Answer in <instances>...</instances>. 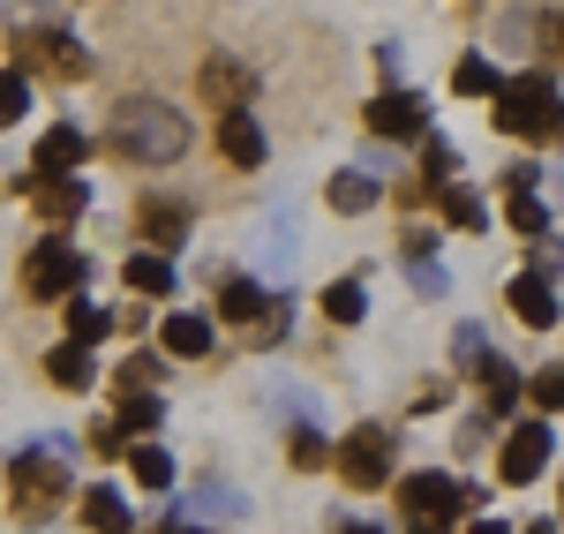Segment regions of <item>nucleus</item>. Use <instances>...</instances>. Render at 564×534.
Returning <instances> with one entry per match:
<instances>
[{"mask_svg":"<svg viewBox=\"0 0 564 534\" xmlns=\"http://www.w3.org/2000/svg\"><path fill=\"white\" fill-rule=\"evenodd\" d=\"M106 151L121 166H174L188 151V121H181L166 98H121L113 106V129H106Z\"/></svg>","mask_w":564,"mask_h":534,"instance_id":"obj_1","label":"nucleus"},{"mask_svg":"<svg viewBox=\"0 0 564 534\" xmlns=\"http://www.w3.org/2000/svg\"><path fill=\"white\" fill-rule=\"evenodd\" d=\"M497 135H527V143L564 135V98L542 68H527V76H512V84L497 90Z\"/></svg>","mask_w":564,"mask_h":534,"instance_id":"obj_2","label":"nucleus"},{"mask_svg":"<svg viewBox=\"0 0 564 534\" xmlns=\"http://www.w3.org/2000/svg\"><path fill=\"white\" fill-rule=\"evenodd\" d=\"M84 279H90V257L68 233H45V241L23 249V294H31V302H76Z\"/></svg>","mask_w":564,"mask_h":534,"instance_id":"obj_3","label":"nucleus"},{"mask_svg":"<svg viewBox=\"0 0 564 534\" xmlns=\"http://www.w3.org/2000/svg\"><path fill=\"white\" fill-rule=\"evenodd\" d=\"M8 482H15V520L23 527H45L61 512V497H68V467H53V451L31 445V451L8 459Z\"/></svg>","mask_w":564,"mask_h":534,"instance_id":"obj_4","label":"nucleus"},{"mask_svg":"<svg viewBox=\"0 0 564 534\" xmlns=\"http://www.w3.org/2000/svg\"><path fill=\"white\" fill-rule=\"evenodd\" d=\"M15 68L23 76H53V84H76V76H90V53L61 23H39V31L15 39Z\"/></svg>","mask_w":564,"mask_h":534,"instance_id":"obj_5","label":"nucleus"},{"mask_svg":"<svg viewBox=\"0 0 564 534\" xmlns=\"http://www.w3.org/2000/svg\"><path fill=\"white\" fill-rule=\"evenodd\" d=\"M399 520H406V534H452V520H459V482L452 475H406L399 482Z\"/></svg>","mask_w":564,"mask_h":534,"instance_id":"obj_6","label":"nucleus"},{"mask_svg":"<svg viewBox=\"0 0 564 534\" xmlns=\"http://www.w3.org/2000/svg\"><path fill=\"white\" fill-rule=\"evenodd\" d=\"M332 467H339V482H347V490H384V482H391V437H384V422L347 429L339 451H332Z\"/></svg>","mask_w":564,"mask_h":534,"instance_id":"obj_7","label":"nucleus"},{"mask_svg":"<svg viewBox=\"0 0 564 534\" xmlns=\"http://www.w3.org/2000/svg\"><path fill=\"white\" fill-rule=\"evenodd\" d=\"M196 90L218 106V121H226V113H249V98H257V68H249V61H234V53H204Z\"/></svg>","mask_w":564,"mask_h":534,"instance_id":"obj_8","label":"nucleus"},{"mask_svg":"<svg viewBox=\"0 0 564 534\" xmlns=\"http://www.w3.org/2000/svg\"><path fill=\"white\" fill-rule=\"evenodd\" d=\"M542 467H550V422H512V437L497 445V482L527 490Z\"/></svg>","mask_w":564,"mask_h":534,"instance_id":"obj_9","label":"nucleus"},{"mask_svg":"<svg viewBox=\"0 0 564 534\" xmlns=\"http://www.w3.org/2000/svg\"><path fill=\"white\" fill-rule=\"evenodd\" d=\"M369 121V135H384V143H430V106L414 98V90H377V106L361 113Z\"/></svg>","mask_w":564,"mask_h":534,"instance_id":"obj_10","label":"nucleus"},{"mask_svg":"<svg viewBox=\"0 0 564 534\" xmlns=\"http://www.w3.org/2000/svg\"><path fill=\"white\" fill-rule=\"evenodd\" d=\"M84 159H90V135L76 129V121H53V129L39 135V151H31V174L39 181H76Z\"/></svg>","mask_w":564,"mask_h":534,"instance_id":"obj_11","label":"nucleus"},{"mask_svg":"<svg viewBox=\"0 0 564 534\" xmlns=\"http://www.w3.org/2000/svg\"><path fill=\"white\" fill-rule=\"evenodd\" d=\"M15 188L31 196V211H39L45 226H68V219H84V211H90V188H84V174H76V181H39V174H23Z\"/></svg>","mask_w":564,"mask_h":534,"instance_id":"obj_12","label":"nucleus"},{"mask_svg":"<svg viewBox=\"0 0 564 534\" xmlns=\"http://www.w3.org/2000/svg\"><path fill=\"white\" fill-rule=\"evenodd\" d=\"M135 233L151 241V257H174L188 241V204H166V196H143L135 204Z\"/></svg>","mask_w":564,"mask_h":534,"instance_id":"obj_13","label":"nucleus"},{"mask_svg":"<svg viewBox=\"0 0 564 534\" xmlns=\"http://www.w3.org/2000/svg\"><path fill=\"white\" fill-rule=\"evenodd\" d=\"M505 302H512V316H520L527 331H550V324H557V294H550V279H542V271L505 279Z\"/></svg>","mask_w":564,"mask_h":534,"instance_id":"obj_14","label":"nucleus"},{"mask_svg":"<svg viewBox=\"0 0 564 534\" xmlns=\"http://www.w3.org/2000/svg\"><path fill=\"white\" fill-rule=\"evenodd\" d=\"M218 159L226 166H263V121L257 113H226L218 121Z\"/></svg>","mask_w":564,"mask_h":534,"instance_id":"obj_15","label":"nucleus"},{"mask_svg":"<svg viewBox=\"0 0 564 534\" xmlns=\"http://www.w3.org/2000/svg\"><path fill=\"white\" fill-rule=\"evenodd\" d=\"M45 384H61V392H90V384H98V355L76 347V339L53 347V355H45Z\"/></svg>","mask_w":564,"mask_h":534,"instance_id":"obj_16","label":"nucleus"},{"mask_svg":"<svg viewBox=\"0 0 564 534\" xmlns=\"http://www.w3.org/2000/svg\"><path fill=\"white\" fill-rule=\"evenodd\" d=\"M76 512H84L90 534H135L129 497H121V490H84V497H76Z\"/></svg>","mask_w":564,"mask_h":534,"instance_id":"obj_17","label":"nucleus"},{"mask_svg":"<svg viewBox=\"0 0 564 534\" xmlns=\"http://www.w3.org/2000/svg\"><path fill=\"white\" fill-rule=\"evenodd\" d=\"M212 316H166V324H159V347H166V355H181V361H196V355H212Z\"/></svg>","mask_w":564,"mask_h":534,"instance_id":"obj_18","label":"nucleus"},{"mask_svg":"<svg viewBox=\"0 0 564 534\" xmlns=\"http://www.w3.org/2000/svg\"><path fill=\"white\" fill-rule=\"evenodd\" d=\"M129 286H135V302H166V294H174V264L151 257V249H135L129 257Z\"/></svg>","mask_w":564,"mask_h":534,"instance_id":"obj_19","label":"nucleus"},{"mask_svg":"<svg viewBox=\"0 0 564 534\" xmlns=\"http://www.w3.org/2000/svg\"><path fill=\"white\" fill-rule=\"evenodd\" d=\"M218 316H234V324H263L271 302H263L257 279H226V286H218Z\"/></svg>","mask_w":564,"mask_h":534,"instance_id":"obj_20","label":"nucleus"},{"mask_svg":"<svg viewBox=\"0 0 564 534\" xmlns=\"http://www.w3.org/2000/svg\"><path fill=\"white\" fill-rule=\"evenodd\" d=\"M475 377H481V392H489V414L505 422V406H520V392H527L520 377H512V361H497V355H489V361L475 369Z\"/></svg>","mask_w":564,"mask_h":534,"instance_id":"obj_21","label":"nucleus"},{"mask_svg":"<svg viewBox=\"0 0 564 534\" xmlns=\"http://www.w3.org/2000/svg\"><path fill=\"white\" fill-rule=\"evenodd\" d=\"M159 414H166V406L151 400V392H129V400H121V414H113V429H121V437H135V445H151Z\"/></svg>","mask_w":564,"mask_h":534,"instance_id":"obj_22","label":"nucleus"},{"mask_svg":"<svg viewBox=\"0 0 564 534\" xmlns=\"http://www.w3.org/2000/svg\"><path fill=\"white\" fill-rule=\"evenodd\" d=\"M436 211H444V219L459 226V233H481V226H489V211H481V196H475V188H459V181H452V188L436 196Z\"/></svg>","mask_w":564,"mask_h":534,"instance_id":"obj_23","label":"nucleus"},{"mask_svg":"<svg viewBox=\"0 0 564 534\" xmlns=\"http://www.w3.org/2000/svg\"><path fill=\"white\" fill-rule=\"evenodd\" d=\"M129 475L143 482V490H174V459L159 445H129Z\"/></svg>","mask_w":564,"mask_h":534,"instance_id":"obj_24","label":"nucleus"},{"mask_svg":"<svg viewBox=\"0 0 564 534\" xmlns=\"http://www.w3.org/2000/svg\"><path fill=\"white\" fill-rule=\"evenodd\" d=\"M505 226H512L520 241H550V211H542L534 196H505Z\"/></svg>","mask_w":564,"mask_h":534,"instance_id":"obj_25","label":"nucleus"},{"mask_svg":"<svg viewBox=\"0 0 564 534\" xmlns=\"http://www.w3.org/2000/svg\"><path fill=\"white\" fill-rule=\"evenodd\" d=\"M452 174H459V151H452L444 135H430V143H422V181L444 196V188H452Z\"/></svg>","mask_w":564,"mask_h":534,"instance_id":"obj_26","label":"nucleus"},{"mask_svg":"<svg viewBox=\"0 0 564 534\" xmlns=\"http://www.w3.org/2000/svg\"><path fill=\"white\" fill-rule=\"evenodd\" d=\"M106 331H113V316H106V309H90L84 294H76V302H68V339H76V347H98Z\"/></svg>","mask_w":564,"mask_h":534,"instance_id":"obj_27","label":"nucleus"},{"mask_svg":"<svg viewBox=\"0 0 564 534\" xmlns=\"http://www.w3.org/2000/svg\"><path fill=\"white\" fill-rule=\"evenodd\" d=\"M361 316H369V302H361V286H354V279L324 286V324H361Z\"/></svg>","mask_w":564,"mask_h":534,"instance_id":"obj_28","label":"nucleus"},{"mask_svg":"<svg viewBox=\"0 0 564 534\" xmlns=\"http://www.w3.org/2000/svg\"><path fill=\"white\" fill-rule=\"evenodd\" d=\"M234 512H241L234 490H196L188 504H181V527H188V520H234Z\"/></svg>","mask_w":564,"mask_h":534,"instance_id":"obj_29","label":"nucleus"},{"mask_svg":"<svg viewBox=\"0 0 564 534\" xmlns=\"http://www.w3.org/2000/svg\"><path fill=\"white\" fill-rule=\"evenodd\" d=\"M23 106H31V76L23 68H0V129H15Z\"/></svg>","mask_w":564,"mask_h":534,"instance_id":"obj_30","label":"nucleus"},{"mask_svg":"<svg viewBox=\"0 0 564 534\" xmlns=\"http://www.w3.org/2000/svg\"><path fill=\"white\" fill-rule=\"evenodd\" d=\"M332 204H339V211H369V204H377V181L369 174H339L332 181Z\"/></svg>","mask_w":564,"mask_h":534,"instance_id":"obj_31","label":"nucleus"},{"mask_svg":"<svg viewBox=\"0 0 564 534\" xmlns=\"http://www.w3.org/2000/svg\"><path fill=\"white\" fill-rule=\"evenodd\" d=\"M452 84L467 90V98H497V90H505V76H497L489 61H459V76H452Z\"/></svg>","mask_w":564,"mask_h":534,"instance_id":"obj_32","label":"nucleus"},{"mask_svg":"<svg viewBox=\"0 0 564 534\" xmlns=\"http://www.w3.org/2000/svg\"><path fill=\"white\" fill-rule=\"evenodd\" d=\"M113 384H121V400H129V392H151V384H159V361L129 355V361H121V377H113Z\"/></svg>","mask_w":564,"mask_h":534,"instance_id":"obj_33","label":"nucleus"},{"mask_svg":"<svg viewBox=\"0 0 564 534\" xmlns=\"http://www.w3.org/2000/svg\"><path fill=\"white\" fill-rule=\"evenodd\" d=\"M452 355H459V369H481V361H489V339H481V324H459Z\"/></svg>","mask_w":564,"mask_h":534,"instance_id":"obj_34","label":"nucleus"},{"mask_svg":"<svg viewBox=\"0 0 564 534\" xmlns=\"http://www.w3.org/2000/svg\"><path fill=\"white\" fill-rule=\"evenodd\" d=\"M527 400H534V406H564V361H550V369L527 384Z\"/></svg>","mask_w":564,"mask_h":534,"instance_id":"obj_35","label":"nucleus"},{"mask_svg":"<svg viewBox=\"0 0 564 534\" xmlns=\"http://www.w3.org/2000/svg\"><path fill=\"white\" fill-rule=\"evenodd\" d=\"M294 459H302V467H324L332 451H324V437H316V429H294Z\"/></svg>","mask_w":564,"mask_h":534,"instance_id":"obj_36","label":"nucleus"},{"mask_svg":"<svg viewBox=\"0 0 564 534\" xmlns=\"http://www.w3.org/2000/svg\"><path fill=\"white\" fill-rule=\"evenodd\" d=\"M414 286H422V294H444V286H452V279H444V271H436L430 257H422V249H414Z\"/></svg>","mask_w":564,"mask_h":534,"instance_id":"obj_37","label":"nucleus"},{"mask_svg":"<svg viewBox=\"0 0 564 534\" xmlns=\"http://www.w3.org/2000/svg\"><path fill=\"white\" fill-rule=\"evenodd\" d=\"M339 534H384V527H369V520H339Z\"/></svg>","mask_w":564,"mask_h":534,"instance_id":"obj_38","label":"nucleus"},{"mask_svg":"<svg viewBox=\"0 0 564 534\" xmlns=\"http://www.w3.org/2000/svg\"><path fill=\"white\" fill-rule=\"evenodd\" d=\"M151 534H212V527H181V520H166V527H151Z\"/></svg>","mask_w":564,"mask_h":534,"instance_id":"obj_39","label":"nucleus"},{"mask_svg":"<svg viewBox=\"0 0 564 534\" xmlns=\"http://www.w3.org/2000/svg\"><path fill=\"white\" fill-rule=\"evenodd\" d=\"M467 534H512V527H497V520H481V527H467Z\"/></svg>","mask_w":564,"mask_h":534,"instance_id":"obj_40","label":"nucleus"},{"mask_svg":"<svg viewBox=\"0 0 564 534\" xmlns=\"http://www.w3.org/2000/svg\"><path fill=\"white\" fill-rule=\"evenodd\" d=\"M550 39H557V45H564V15H550Z\"/></svg>","mask_w":564,"mask_h":534,"instance_id":"obj_41","label":"nucleus"},{"mask_svg":"<svg viewBox=\"0 0 564 534\" xmlns=\"http://www.w3.org/2000/svg\"><path fill=\"white\" fill-rule=\"evenodd\" d=\"M534 534H557V527H534Z\"/></svg>","mask_w":564,"mask_h":534,"instance_id":"obj_42","label":"nucleus"},{"mask_svg":"<svg viewBox=\"0 0 564 534\" xmlns=\"http://www.w3.org/2000/svg\"><path fill=\"white\" fill-rule=\"evenodd\" d=\"M557 181H564V166H557Z\"/></svg>","mask_w":564,"mask_h":534,"instance_id":"obj_43","label":"nucleus"}]
</instances>
